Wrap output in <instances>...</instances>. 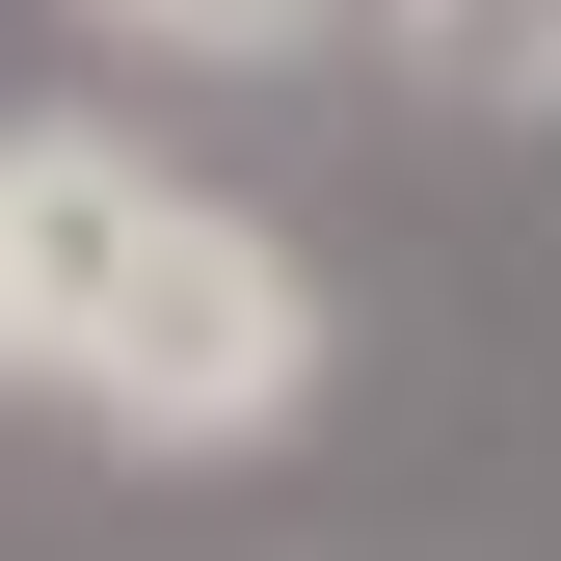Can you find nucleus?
Here are the masks:
<instances>
[{
    "instance_id": "nucleus-1",
    "label": "nucleus",
    "mask_w": 561,
    "mask_h": 561,
    "mask_svg": "<svg viewBox=\"0 0 561 561\" xmlns=\"http://www.w3.org/2000/svg\"><path fill=\"white\" fill-rule=\"evenodd\" d=\"M81 428H107V455H161V481H215V455H267V428H321V267L267 241L241 187H187V215H161V267L107 295Z\"/></svg>"
},
{
    "instance_id": "nucleus-3",
    "label": "nucleus",
    "mask_w": 561,
    "mask_h": 561,
    "mask_svg": "<svg viewBox=\"0 0 561 561\" xmlns=\"http://www.w3.org/2000/svg\"><path fill=\"white\" fill-rule=\"evenodd\" d=\"M401 27V81L481 107V134H561V0H375Z\"/></svg>"
},
{
    "instance_id": "nucleus-4",
    "label": "nucleus",
    "mask_w": 561,
    "mask_h": 561,
    "mask_svg": "<svg viewBox=\"0 0 561 561\" xmlns=\"http://www.w3.org/2000/svg\"><path fill=\"white\" fill-rule=\"evenodd\" d=\"M321 27L347 0H81V54H134V81H295Z\"/></svg>"
},
{
    "instance_id": "nucleus-2",
    "label": "nucleus",
    "mask_w": 561,
    "mask_h": 561,
    "mask_svg": "<svg viewBox=\"0 0 561 561\" xmlns=\"http://www.w3.org/2000/svg\"><path fill=\"white\" fill-rule=\"evenodd\" d=\"M161 215H187L161 134H107V107H0V401L81 428V347H107L134 267H161Z\"/></svg>"
}]
</instances>
